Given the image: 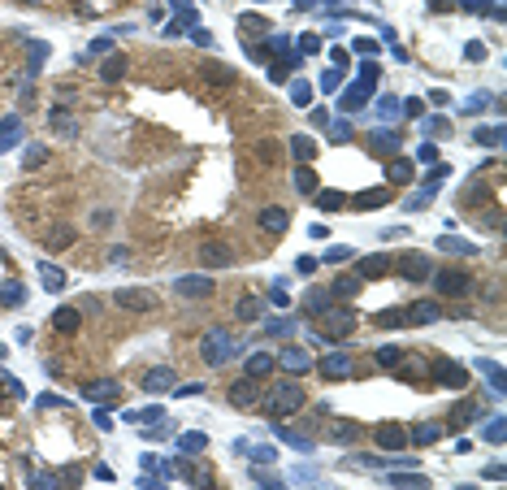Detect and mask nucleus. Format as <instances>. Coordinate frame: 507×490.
<instances>
[{
    "instance_id": "47",
    "label": "nucleus",
    "mask_w": 507,
    "mask_h": 490,
    "mask_svg": "<svg viewBox=\"0 0 507 490\" xmlns=\"http://www.w3.org/2000/svg\"><path fill=\"white\" fill-rule=\"evenodd\" d=\"M308 308H313V313H325V308H330V296H325V291H313V296H308Z\"/></svg>"
},
{
    "instance_id": "10",
    "label": "nucleus",
    "mask_w": 507,
    "mask_h": 490,
    "mask_svg": "<svg viewBox=\"0 0 507 490\" xmlns=\"http://www.w3.org/2000/svg\"><path fill=\"white\" fill-rule=\"evenodd\" d=\"M430 378L443 382V386H451V390H460V386H468V369L455 365V361H438V365L430 369Z\"/></svg>"
},
{
    "instance_id": "24",
    "label": "nucleus",
    "mask_w": 507,
    "mask_h": 490,
    "mask_svg": "<svg viewBox=\"0 0 507 490\" xmlns=\"http://www.w3.org/2000/svg\"><path fill=\"white\" fill-rule=\"evenodd\" d=\"M403 356H407V347H399V343H386V347L373 352V365H378V369H395Z\"/></svg>"
},
{
    "instance_id": "18",
    "label": "nucleus",
    "mask_w": 507,
    "mask_h": 490,
    "mask_svg": "<svg viewBox=\"0 0 507 490\" xmlns=\"http://www.w3.org/2000/svg\"><path fill=\"white\" fill-rule=\"evenodd\" d=\"M390 269H395V260H390V256H365V260L356 265V273L365 278V282H369V278H386Z\"/></svg>"
},
{
    "instance_id": "44",
    "label": "nucleus",
    "mask_w": 507,
    "mask_h": 490,
    "mask_svg": "<svg viewBox=\"0 0 507 490\" xmlns=\"http://www.w3.org/2000/svg\"><path fill=\"white\" fill-rule=\"evenodd\" d=\"M204 447H208V438H204V434H183V451H187V455L204 451Z\"/></svg>"
},
{
    "instance_id": "15",
    "label": "nucleus",
    "mask_w": 507,
    "mask_h": 490,
    "mask_svg": "<svg viewBox=\"0 0 507 490\" xmlns=\"http://www.w3.org/2000/svg\"><path fill=\"white\" fill-rule=\"evenodd\" d=\"M438 317H443V304L438 300H416L412 308H407V325H430Z\"/></svg>"
},
{
    "instance_id": "26",
    "label": "nucleus",
    "mask_w": 507,
    "mask_h": 490,
    "mask_svg": "<svg viewBox=\"0 0 507 490\" xmlns=\"http://www.w3.org/2000/svg\"><path fill=\"white\" fill-rule=\"evenodd\" d=\"M373 325H382V330H399V325H407V308H382V313H373Z\"/></svg>"
},
{
    "instance_id": "42",
    "label": "nucleus",
    "mask_w": 507,
    "mask_h": 490,
    "mask_svg": "<svg viewBox=\"0 0 507 490\" xmlns=\"http://www.w3.org/2000/svg\"><path fill=\"white\" fill-rule=\"evenodd\" d=\"M472 139L486 143V148H495V143L503 139V130H499V126H490V130H472Z\"/></svg>"
},
{
    "instance_id": "53",
    "label": "nucleus",
    "mask_w": 507,
    "mask_h": 490,
    "mask_svg": "<svg viewBox=\"0 0 507 490\" xmlns=\"http://www.w3.org/2000/svg\"><path fill=\"white\" fill-rule=\"evenodd\" d=\"M347 256H351L347 248H330V252H325V260H347Z\"/></svg>"
},
{
    "instance_id": "37",
    "label": "nucleus",
    "mask_w": 507,
    "mask_h": 490,
    "mask_svg": "<svg viewBox=\"0 0 507 490\" xmlns=\"http://www.w3.org/2000/svg\"><path fill=\"white\" fill-rule=\"evenodd\" d=\"M122 390H118V382H100V386H87V399H104V403H113Z\"/></svg>"
},
{
    "instance_id": "45",
    "label": "nucleus",
    "mask_w": 507,
    "mask_h": 490,
    "mask_svg": "<svg viewBox=\"0 0 507 490\" xmlns=\"http://www.w3.org/2000/svg\"><path fill=\"white\" fill-rule=\"evenodd\" d=\"M291 100H295V105L304 109L308 100H313V87H308V83H291Z\"/></svg>"
},
{
    "instance_id": "46",
    "label": "nucleus",
    "mask_w": 507,
    "mask_h": 490,
    "mask_svg": "<svg viewBox=\"0 0 507 490\" xmlns=\"http://www.w3.org/2000/svg\"><path fill=\"white\" fill-rule=\"evenodd\" d=\"M373 148H378V152H395V148H399V139L390 135V130H382V135L373 139Z\"/></svg>"
},
{
    "instance_id": "43",
    "label": "nucleus",
    "mask_w": 507,
    "mask_h": 490,
    "mask_svg": "<svg viewBox=\"0 0 507 490\" xmlns=\"http://www.w3.org/2000/svg\"><path fill=\"white\" fill-rule=\"evenodd\" d=\"M44 161H48V152H44V148H26V152H22V165H26V170H39Z\"/></svg>"
},
{
    "instance_id": "20",
    "label": "nucleus",
    "mask_w": 507,
    "mask_h": 490,
    "mask_svg": "<svg viewBox=\"0 0 507 490\" xmlns=\"http://www.w3.org/2000/svg\"><path fill=\"white\" fill-rule=\"evenodd\" d=\"M360 287H365V278H360V273H342V278H334L330 296H338V300H356Z\"/></svg>"
},
{
    "instance_id": "14",
    "label": "nucleus",
    "mask_w": 507,
    "mask_h": 490,
    "mask_svg": "<svg viewBox=\"0 0 507 490\" xmlns=\"http://www.w3.org/2000/svg\"><path fill=\"white\" fill-rule=\"evenodd\" d=\"M321 369V378H330V382H338V378H351V356L347 352H330L325 361L317 365Z\"/></svg>"
},
{
    "instance_id": "2",
    "label": "nucleus",
    "mask_w": 507,
    "mask_h": 490,
    "mask_svg": "<svg viewBox=\"0 0 507 490\" xmlns=\"http://www.w3.org/2000/svg\"><path fill=\"white\" fill-rule=\"evenodd\" d=\"M430 282L438 287V296H443V300H468L472 291H477V278H472L464 265H443V269H434Z\"/></svg>"
},
{
    "instance_id": "5",
    "label": "nucleus",
    "mask_w": 507,
    "mask_h": 490,
    "mask_svg": "<svg viewBox=\"0 0 507 490\" xmlns=\"http://www.w3.org/2000/svg\"><path fill=\"white\" fill-rule=\"evenodd\" d=\"M395 269H399V278H407V282H430L434 260L425 256V252H403V256L395 260Z\"/></svg>"
},
{
    "instance_id": "50",
    "label": "nucleus",
    "mask_w": 507,
    "mask_h": 490,
    "mask_svg": "<svg viewBox=\"0 0 507 490\" xmlns=\"http://www.w3.org/2000/svg\"><path fill=\"white\" fill-rule=\"evenodd\" d=\"M447 174H451V170H447V165H434V170H430V174H425V183H430V187H434V183H438V178H447Z\"/></svg>"
},
{
    "instance_id": "31",
    "label": "nucleus",
    "mask_w": 507,
    "mask_h": 490,
    "mask_svg": "<svg viewBox=\"0 0 507 490\" xmlns=\"http://www.w3.org/2000/svg\"><path fill=\"white\" fill-rule=\"evenodd\" d=\"M313 200H317V208H325V213H338V208L347 204V195L342 191H313Z\"/></svg>"
},
{
    "instance_id": "33",
    "label": "nucleus",
    "mask_w": 507,
    "mask_h": 490,
    "mask_svg": "<svg viewBox=\"0 0 507 490\" xmlns=\"http://www.w3.org/2000/svg\"><path fill=\"white\" fill-rule=\"evenodd\" d=\"M360 434H365V430H360L356 421H334V430H330V438H334V443H356Z\"/></svg>"
},
{
    "instance_id": "36",
    "label": "nucleus",
    "mask_w": 507,
    "mask_h": 490,
    "mask_svg": "<svg viewBox=\"0 0 507 490\" xmlns=\"http://www.w3.org/2000/svg\"><path fill=\"white\" fill-rule=\"evenodd\" d=\"M256 156L273 165V161H282V143H277V139H260V143H256Z\"/></svg>"
},
{
    "instance_id": "12",
    "label": "nucleus",
    "mask_w": 507,
    "mask_h": 490,
    "mask_svg": "<svg viewBox=\"0 0 507 490\" xmlns=\"http://www.w3.org/2000/svg\"><path fill=\"white\" fill-rule=\"evenodd\" d=\"M174 382H178V373L169 369V365H156V369H148L143 373V390H148V395H165V390H174Z\"/></svg>"
},
{
    "instance_id": "11",
    "label": "nucleus",
    "mask_w": 507,
    "mask_h": 490,
    "mask_svg": "<svg viewBox=\"0 0 507 490\" xmlns=\"http://www.w3.org/2000/svg\"><path fill=\"white\" fill-rule=\"evenodd\" d=\"M321 321H325V334H351L356 330V313H351V308H325V313H317Z\"/></svg>"
},
{
    "instance_id": "19",
    "label": "nucleus",
    "mask_w": 507,
    "mask_h": 490,
    "mask_svg": "<svg viewBox=\"0 0 507 490\" xmlns=\"http://www.w3.org/2000/svg\"><path fill=\"white\" fill-rule=\"evenodd\" d=\"M277 365H282L286 373H308L313 369V356H308L304 347H286L282 356H277Z\"/></svg>"
},
{
    "instance_id": "29",
    "label": "nucleus",
    "mask_w": 507,
    "mask_h": 490,
    "mask_svg": "<svg viewBox=\"0 0 507 490\" xmlns=\"http://www.w3.org/2000/svg\"><path fill=\"white\" fill-rule=\"evenodd\" d=\"M234 313H239V321H260V313H265V300H260V296H243Z\"/></svg>"
},
{
    "instance_id": "38",
    "label": "nucleus",
    "mask_w": 507,
    "mask_h": 490,
    "mask_svg": "<svg viewBox=\"0 0 507 490\" xmlns=\"http://www.w3.org/2000/svg\"><path fill=\"white\" fill-rule=\"evenodd\" d=\"M239 30L260 35V30H269V18H260V13H243V18H239Z\"/></svg>"
},
{
    "instance_id": "35",
    "label": "nucleus",
    "mask_w": 507,
    "mask_h": 490,
    "mask_svg": "<svg viewBox=\"0 0 507 490\" xmlns=\"http://www.w3.org/2000/svg\"><path fill=\"white\" fill-rule=\"evenodd\" d=\"M386 200H390V191H386V187H378V191H360L351 204H356V208H373V204H386Z\"/></svg>"
},
{
    "instance_id": "41",
    "label": "nucleus",
    "mask_w": 507,
    "mask_h": 490,
    "mask_svg": "<svg viewBox=\"0 0 507 490\" xmlns=\"http://www.w3.org/2000/svg\"><path fill=\"white\" fill-rule=\"evenodd\" d=\"M438 248L443 252H455V256H472L477 248H472V243H464V239H438Z\"/></svg>"
},
{
    "instance_id": "40",
    "label": "nucleus",
    "mask_w": 507,
    "mask_h": 490,
    "mask_svg": "<svg viewBox=\"0 0 507 490\" xmlns=\"http://www.w3.org/2000/svg\"><path fill=\"white\" fill-rule=\"evenodd\" d=\"M291 148H295L299 161H313V156H317V143L308 139V135H295V139H291Z\"/></svg>"
},
{
    "instance_id": "6",
    "label": "nucleus",
    "mask_w": 507,
    "mask_h": 490,
    "mask_svg": "<svg viewBox=\"0 0 507 490\" xmlns=\"http://www.w3.org/2000/svg\"><path fill=\"white\" fill-rule=\"evenodd\" d=\"M113 304L126 308V313H156V296H152V291H130V287H122V291H113Z\"/></svg>"
},
{
    "instance_id": "25",
    "label": "nucleus",
    "mask_w": 507,
    "mask_h": 490,
    "mask_svg": "<svg viewBox=\"0 0 507 490\" xmlns=\"http://www.w3.org/2000/svg\"><path fill=\"white\" fill-rule=\"evenodd\" d=\"M74 239H78V230H74V226H57V230L48 235V243H44V248H48V252H65V248H74Z\"/></svg>"
},
{
    "instance_id": "1",
    "label": "nucleus",
    "mask_w": 507,
    "mask_h": 490,
    "mask_svg": "<svg viewBox=\"0 0 507 490\" xmlns=\"http://www.w3.org/2000/svg\"><path fill=\"white\" fill-rule=\"evenodd\" d=\"M239 347H243V343L234 338V330H225V325H212V330H204V338H200V356H204V365H212V369H221L225 361H234Z\"/></svg>"
},
{
    "instance_id": "49",
    "label": "nucleus",
    "mask_w": 507,
    "mask_h": 490,
    "mask_svg": "<svg viewBox=\"0 0 507 490\" xmlns=\"http://www.w3.org/2000/svg\"><path fill=\"white\" fill-rule=\"evenodd\" d=\"M390 482H395V486H430L425 473H412V478H403V473H399V478H390Z\"/></svg>"
},
{
    "instance_id": "21",
    "label": "nucleus",
    "mask_w": 507,
    "mask_h": 490,
    "mask_svg": "<svg viewBox=\"0 0 507 490\" xmlns=\"http://www.w3.org/2000/svg\"><path fill=\"white\" fill-rule=\"evenodd\" d=\"M386 178H390V187H407L416 178V170H412V161H403V156H395L386 165Z\"/></svg>"
},
{
    "instance_id": "48",
    "label": "nucleus",
    "mask_w": 507,
    "mask_h": 490,
    "mask_svg": "<svg viewBox=\"0 0 507 490\" xmlns=\"http://www.w3.org/2000/svg\"><path fill=\"white\" fill-rule=\"evenodd\" d=\"M104 226H113V213L109 208H100V213L91 208V230H104Z\"/></svg>"
},
{
    "instance_id": "7",
    "label": "nucleus",
    "mask_w": 507,
    "mask_h": 490,
    "mask_svg": "<svg viewBox=\"0 0 507 490\" xmlns=\"http://www.w3.org/2000/svg\"><path fill=\"white\" fill-rule=\"evenodd\" d=\"M373 443H378L382 451H407V426H399V421H382V426L373 430Z\"/></svg>"
},
{
    "instance_id": "55",
    "label": "nucleus",
    "mask_w": 507,
    "mask_h": 490,
    "mask_svg": "<svg viewBox=\"0 0 507 490\" xmlns=\"http://www.w3.org/2000/svg\"><path fill=\"white\" fill-rule=\"evenodd\" d=\"M22 5H44V0H22Z\"/></svg>"
},
{
    "instance_id": "4",
    "label": "nucleus",
    "mask_w": 507,
    "mask_h": 490,
    "mask_svg": "<svg viewBox=\"0 0 507 490\" xmlns=\"http://www.w3.org/2000/svg\"><path fill=\"white\" fill-rule=\"evenodd\" d=\"M195 256H200L204 269H230V265H234V243H225V239H204L200 248H195Z\"/></svg>"
},
{
    "instance_id": "27",
    "label": "nucleus",
    "mask_w": 507,
    "mask_h": 490,
    "mask_svg": "<svg viewBox=\"0 0 507 490\" xmlns=\"http://www.w3.org/2000/svg\"><path fill=\"white\" fill-rule=\"evenodd\" d=\"M26 300V287L18 282V278H9V282H0V304H5V308H18Z\"/></svg>"
},
{
    "instance_id": "8",
    "label": "nucleus",
    "mask_w": 507,
    "mask_h": 490,
    "mask_svg": "<svg viewBox=\"0 0 507 490\" xmlns=\"http://www.w3.org/2000/svg\"><path fill=\"white\" fill-rule=\"evenodd\" d=\"M225 399H230L234 408H256V403H260V378H248V373H243L239 382H230Z\"/></svg>"
},
{
    "instance_id": "16",
    "label": "nucleus",
    "mask_w": 507,
    "mask_h": 490,
    "mask_svg": "<svg viewBox=\"0 0 507 490\" xmlns=\"http://www.w3.org/2000/svg\"><path fill=\"white\" fill-rule=\"evenodd\" d=\"M200 78H204V83H212V87H234V70H230V65H221V61L200 65Z\"/></svg>"
},
{
    "instance_id": "39",
    "label": "nucleus",
    "mask_w": 507,
    "mask_h": 490,
    "mask_svg": "<svg viewBox=\"0 0 507 490\" xmlns=\"http://www.w3.org/2000/svg\"><path fill=\"white\" fill-rule=\"evenodd\" d=\"M438 434H443V426H434V421H425V426H416V430H412V438H416L421 447H430Z\"/></svg>"
},
{
    "instance_id": "52",
    "label": "nucleus",
    "mask_w": 507,
    "mask_h": 490,
    "mask_svg": "<svg viewBox=\"0 0 507 490\" xmlns=\"http://www.w3.org/2000/svg\"><path fill=\"white\" fill-rule=\"evenodd\" d=\"M295 269H299V273H313V269H317V260H313V256H299V265H295Z\"/></svg>"
},
{
    "instance_id": "23",
    "label": "nucleus",
    "mask_w": 507,
    "mask_h": 490,
    "mask_svg": "<svg viewBox=\"0 0 507 490\" xmlns=\"http://www.w3.org/2000/svg\"><path fill=\"white\" fill-rule=\"evenodd\" d=\"M295 191H299V195L321 191V178H317V170L308 165V161H299V170H295Z\"/></svg>"
},
{
    "instance_id": "13",
    "label": "nucleus",
    "mask_w": 507,
    "mask_h": 490,
    "mask_svg": "<svg viewBox=\"0 0 507 490\" xmlns=\"http://www.w3.org/2000/svg\"><path fill=\"white\" fill-rule=\"evenodd\" d=\"M286 226H291V213L282 204H265L260 208V230H269V235H286Z\"/></svg>"
},
{
    "instance_id": "28",
    "label": "nucleus",
    "mask_w": 507,
    "mask_h": 490,
    "mask_svg": "<svg viewBox=\"0 0 507 490\" xmlns=\"http://www.w3.org/2000/svg\"><path fill=\"white\" fill-rule=\"evenodd\" d=\"M39 278H44V287H48V291H61L65 282H70V273L57 269V265H48V260H39Z\"/></svg>"
},
{
    "instance_id": "34",
    "label": "nucleus",
    "mask_w": 507,
    "mask_h": 490,
    "mask_svg": "<svg viewBox=\"0 0 507 490\" xmlns=\"http://www.w3.org/2000/svg\"><path fill=\"white\" fill-rule=\"evenodd\" d=\"M18 135H22V122H18V118H5V122H0V152L13 148V143H18Z\"/></svg>"
},
{
    "instance_id": "3",
    "label": "nucleus",
    "mask_w": 507,
    "mask_h": 490,
    "mask_svg": "<svg viewBox=\"0 0 507 490\" xmlns=\"http://www.w3.org/2000/svg\"><path fill=\"white\" fill-rule=\"evenodd\" d=\"M260 399H265V412H269V417L282 421V417H291V412H299L308 395H304V386H299V382H277L269 395H260Z\"/></svg>"
},
{
    "instance_id": "32",
    "label": "nucleus",
    "mask_w": 507,
    "mask_h": 490,
    "mask_svg": "<svg viewBox=\"0 0 507 490\" xmlns=\"http://www.w3.org/2000/svg\"><path fill=\"white\" fill-rule=\"evenodd\" d=\"M122 74H126V57H122V53H113V57L100 65V78H104V83H118Z\"/></svg>"
},
{
    "instance_id": "9",
    "label": "nucleus",
    "mask_w": 507,
    "mask_h": 490,
    "mask_svg": "<svg viewBox=\"0 0 507 490\" xmlns=\"http://www.w3.org/2000/svg\"><path fill=\"white\" fill-rule=\"evenodd\" d=\"M212 278H204V273H183V278H174V291L178 296H187V300H204V296H212Z\"/></svg>"
},
{
    "instance_id": "17",
    "label": "nucleus",
    "mask_w": 507,
    "mask_h": 490,
    "mask_svg": "<svg viewBox=\"0 0 507 490\" xmlns=\"http://www.w3.org/2000/svg\"><path fill=\"white\" fill-rule=\"evenodd\" d=\"M447 417H451V421H447V430H464V426H472V421L481 417V408L472 403V399H464V403H455Z\"/></svg>"
},
{
    "instance_id": "56",
    "label": "nucleus",
    "mask_w": 507,
    "mask_h": 490,
    "mask_svg": "<svg viewBox=\"0 0 507 490\" xmlns=\"http://www.w3.org/2000/svg\"><path fill=\"white\" fill-rule=\"evenodd\" d=\"M0 361H5V343H0Z\"/></svg>"
},
{
    "instance_id": "54",
    "label": "nucleus",
    "mask_w": 507,
    "mask_h": 490,
    "mask_svg": "<svg viewBox=\"0 0 507 490\" xmlns=\"http://www.w3.org/2000/svg\"><path fill=\"white\" fill-rule=\"evenodd\" d=\"M295 5H299V9H308V5H313V0H295Z\"/></svg>"
},
{
    "instance_id": "30",
    "label": "nucleus",
    "mask_w": 507,
    "mask_h": 490,
    "mask_svg": "<svg viewBox=\"0 0 507 490\" xmlns=\"http://www.w3.org/2000/svg\"><path fill=\"white\" fill-rule=\"evenodd\" d=\"M273 369H277V361H273V356H269V352H256L252 361H248V378H269Z\"/></svg>"
},
{
    "instance_id": "22",
    "label": "nucleus",
    "mask_w": 507,
    "mask_h": 490,
    "mask_svg": "<svg viewBox=\"0 0 507 490\" xmlns=\"http://www.w3.org/2000/svg\"><path fill=\"white\" fill-rule=\"evenodd\" d=\"M53 325H57L61 334H78V325H83V308H57Z\"/></svg>"
},
{
    "instance_id": "51",
    "label": "nucleus",
    "mask_w": 507,
    "mask_h": 490,
    "mask_svg": "<svg viewBox=\"0 0 507 490\" xmlns=\"http://www.w3.org/2000/svg\"><path fill=\"white\" fill-rule=\"evenodd\" d=\"M486 438H495V443H499V438H503V421H490V426H486Z\"/></svg>"
}]
</instances>
